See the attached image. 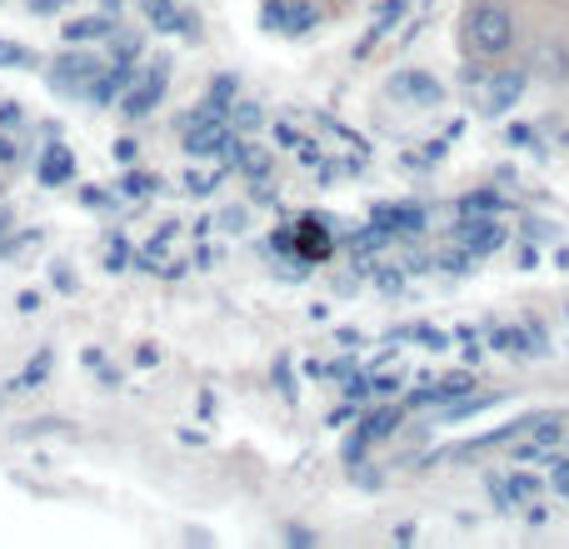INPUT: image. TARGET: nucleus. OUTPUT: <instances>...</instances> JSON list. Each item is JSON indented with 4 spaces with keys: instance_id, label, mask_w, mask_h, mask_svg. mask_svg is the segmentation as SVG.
<instances>
[{
    "instance_id": "7",
    "label": "nucleus",
    "mask_w": 569,
    "mask_h": 549,
    "mask_svg": "<svg viewBox=\"0 0 569 549\" xmlns=\"http://www.w3.org/2000/svg\"><path fill=\"white\" fill-rule=\"evenodd\" d=\"M170 56H156L146 70H136V80L126 86V96L116 100V110L126 120H150L160 110V100H166V90H170Z\"/></svg>"
},
{
    "instance_id": "2",
    "label": "nucleus",
    "mask_w": 569,
    "mask_h": 549,
    "mask_svg": "<svg viewBox=\"0 0 569 549\" xmlns=\"http://www.w3.org/2000/svg\"><path fill=\"white\" fill-rule=\"evenodd\" d=\"M525 70H530V80L540 90L569 96V20L535 10V30H530V46H525Z\"/></svg>"
},
{
    "instance_id": "21",
    "label": "nucleus",
    "mask_w": 569,
    "mask_h": 549,
    "mask_svg": "<svg viewBox=\"0 0 569 549\" xmlns=\"http://www.w3.org/2000/svg\"><path fill=\"white\" fill-rule=\"evenodd\" d=\"M216 226L226 230V236H246V230H250V206H226L216 216Z\"/></svg>"
},
{
    "instance_id": "19",
    "label": "nucleus",
    "mask_w": 569,
    "mask_h": 549,
    "mask_svg": "<svg viewBox=\"0 0 569 549\" xmlns=\"http://www.w3.org/2000/svg\"><path fill=\"white\" fill-rule=\"evenodd\" d=\"M130 266H136V250H130V240L126 236H106V270L120 274V270H130Z\"/></svg>"
},
{
    "instance_id": "27",
    "label": "nucleus",
    "mask_w": 569,
    "mask_h": 549,
    "mask_svg": "<svg viewBox=\"0 0 569 549\" xmlns=\"http://www.w3.org/2000/svg\"><path fill=\"white\" fill-rule=\"evenodd\" d=\"M26 6H30V16H66L70 0H26Z\"/></svg>"
},
{
    "instance_id": "5",
    "label": "nucleus",
    "mask_w": 569,
    "mask_h": 549,
    "mask_svg": "<svg viewBox=\"0 0 569 549\" xmlns=\"http://www.w3.org/2000/svg\"><path fill=\"white\" fill-rule=\"evenodd\" d=\"M385 100L400 106V110H410V116H425V110H440L445 100H450V90H445V80L435 76V70L400 66L390 80H385Z\"/></svg>"
},
{
    "instance_id": "36",
    "label": "nucleus",
    "mask_w": 569,
    "mask_h": 549,
    "mask_svg": "<svg viewBox=\"0 0 569 549\" xmlns=\"http://www.w3.org/2000/svg\"><path fill=\"white\" fill-rule=\"evenodd\" d=\"M100 10H106V16H120V10H126V0H100Z\"/></svg>"
},
{
    "instance_id": "18",
    "label": "nucleus",
    "mask_w": 569,
    "mask_h": 549,
    "mask_svg": "<svg viewBox=\"0 0 569 549\" xmlns=\"http://www.w3.org/2000/svg\"><path fill=\"white\" fill-rule=\"evenodd\" d=\"M46 246V230H20V236H6V246H0V260H20L30 256V250Z\"/></svg>"
},
{
    "instance_id": "31",
    "label": "nucleus",
    "mask_w": 569,
    "mask_h": 549,
    "mask_svg": "<svg viewBox=\"0 0 569 549\" xmlns=\"http://www.w3.org/2000/svg\"><path fill=\"white\" fill-rule=\"evenodd\" d=\"M40 305H46V300H40V290H20V295H16V310H20V315H36Z\"/></svg>"
},
{
    "instance_id": "14",
    "label": "nucleus",
    "mask_w": 569,
    "mask_h": 549,
    "mask_svg": "<svg viewBox=\"0 0 569 549\" xmlns=\"http://www.w3.org/2000/svg\"><path fill=\"white\" fill-rule=\"evenodd\" d=\"M110 186H116L120 200H150V196H160V176H150V170H140V166H126V176L110 180Z\"/></svg>"
},
{
    "instance_id": "35",
    "label": "nucleus",
    "mask_w": 569,
    "mask_h": 549,
    "mask_svg": "<svg viewBox=\"0 0 569 549\" xmlns=\"http://www.w3.org/2000/svg\"><path fill=\"white\" fill-rule=\"evenodd\" d=\"M136 365H146V370H150V365H160V350H156V345H140V350H136Z\"/></svg>"
},
{
    "instance_id": "4",
    "label": "nucleus",
    "mask_w": 569,
    "mask_h": 549,
    "mask_svg": "<svg viewBox=\"0 0 569 549\" xmlns=\"http://www.w3.org/2000/svg\"><path fill=\"white\" fill-rule=\"evenodd\" d=\"M470 86H475V110H480L485 120H505L525 96H530L535 80H530L525 66H505V70H485V76H475Z\"/></svg>"
},
{
    "instance_id": "10",
    "label": "nucleus",
    "mask_w": 569,
    "mask_h": 549,
    "mask_svg": "<svg viewBox=\"0 0 569 549\" xmlns=\"http://www.w3.org/2000/svg\"><path fill=\"white\" fill-rule=\"evenodd\" d=\"M36 180L46 190L70 186V180H76V150H70L66 140H46V146H40V156H36Z\"/></svg>"
},
{
    "instance_id": "34",
    "label": "nucleus",
    "mask_w": 569,
    "mask_h": 549,
    "mask_svg": "<svg viewBox=\"0 0 569 549\" xmlns=\"http://www.w3.org/2000/svg\"><path fill=\"white\" fill-rule=\"evenodd\" d=\"M276 380H280V390H284V400H295V380H290V365H276Z\"/></svg>"
},
{
    "instance_id": "23",
    "label": "nucleus",
    "mask_w": 569,
    "mask_h": 549,
    "mask_svg": "<svg viewBox=\"0 0 569 549\" xmlns=\"http://www.w3.org/2000/svg\"><path fill=\"white\" fill-rule=\"evenodd\" d=\"M50 285H56L60 295H76L80 290V274L66 266V260H50Z\"/></svg>"
},
{
    "instance_id": "16",
    "label": "nucleus",
    "mask_w": 569,
    "mask_h": 549,
    "mask_svg": "<svg viewBox=\"0 0 569 549\" xmlns=\"http://www.w3.org/2000/svg\"><path fill=\"white\" fill-rule=\"evenodd\" d=\"M36 66H46V56H36L30 46L0 36V70H36Z\"/></svg>"
},
{
    "instance_id": "6",
    "label": "nucleus",
    "mask_w": 569,
    "mask_h": 549,
    "mask_svg": "<svg viewBox=\"0 0 569 549\" xmlns=\"http://www.w3.org/2000/svg\"><path fill=\"white\" fill-rule=\"evenodd\" d=\"M325 20H335L325 0H260V26H266L270 36L300 40V36H310V30H320Z\"/></svg>"
},
{
    "instance_id": "1",
    "label": "nucleus",
    "mask_w": 569,
    "mask_h": 549,
    "mask_svg": "<svg viewBox=\"0 0 569 549\" xmlns=\"http://www.w3.org/2000/svg\"><path fill=\"white\" fill-rule=\"evenodd\" d=\"M530 30H535V10L525 0H460L455 50H460L465 80L485 76V70L525 66Z\"/></svg>"
},
{
    "instance_id": "20",
    "label": "nucleus",
    "mask_w": 569,
    "mask_h": 549,
    "mask_svg": "<svg viewBox=\"0 0 569 549\" xmlns=\"http://www.w3.org/2000/svg\"><path fill=\"white\" fill-rule=\"evenodd\" d=\"M50 365H56V350H40L36 360H30L26 370L16 375V385H20V390H30V385H46L50 380Z\"/></svg>"
},
{
    "instance_id": "29",
    "label": "nucleus",
    "mask_w": 569,
    "mask_h": 549,
    "mask_svg": "<svg viewBox=\"0 0 569 549\" xmlns=\"http://www.w3.org/2000/svg\"><path fill=\"white\" fill-rule=\"evenodd\" d=\"M375 285H380L385 295H400L405 290V274L400 270H375Z\"/></svg>"
},
{
    "instance_id": "28",
    "label": "nucleus",
    "mask_w": 569,
    "mask_h": 549,
    "mask_svg": "<svg viewBox=\"0 0 569 549\" xmlns=\"http://www.w3.org/2000/svg\"><path fill=\"white\" fill-rule=\"evenodd\" d=\"M530 10H540V16H560V20H569V0H525Z\"/></svg>"
},
{
    "instance_id": "11",
    "label": "nucleus",
    "mask_w": 569,
    "mask_h": 549,
    "mask_svg": "<svg viewBox=\"0 0 569 549\" xmlns=\"http://www.w3.org/2000/svg\"><path fill=\"white\" fill-rule=\"evenodd\" d=\"M120 26V16H106V10H90V16L60 20V36L66 46H96V40H110V30Z\"/></svg>"
},
{
    "instance_id": "13",
    "label": "nucleus",
    "mask_w": 569,
    "mask_h": 549,
    "mask_svg": "<svg viewBox=\"0 0 569 549\" xmlns=\"http://www.w3.org/2000/svg\"><path fill=\"white\" fill-rule=\"evenodd\" d=\"M110 66H140V60H146V40H140V30H126V26H116L110 30Z\"/></svg>"
},
{
    "instance_id": "32",
    "label": "nucleus",
    "mask_w": 569,
    "mask_h": 549,
    "mask_svg": "<svg viewBox=\"0 0 569 549\" xmlns=\"http://www.w3.org/2000/svg\"><path fill=\"white\" fill-rule=\"evenodd\" d=\"M284 545H295V549H310V545H315V535L305 530V525H290V530H284Z\"/></svg>"
},
{
    "instance_id": "26",
    "label": "nucleus",
    "mask_w": 569,
    "mask_h": 549,
    "mask_svg": "<svg viewBox=\"0 0 569 549\" xmlns=\"http://www.w3.org/2000/svg\"><path fill=\"white\" fill-rule=\"evenodd\" d=\"M20 120H26V110H20L10 96H0V130H16Z\"/></svg>"
},
{
    "instance_id": "24",
    "label": "nucleus",
    "mask_w": 569,
    "mask_h": 549,
    "mask_svg": "<svg viewBox=\"0 0 569 549\" xmlns=\"http://www.w3.org/2000/svg\"><path fill=\"white\" fill-rule=\"evenodd\" d=\"M270 136H276L280 150H300V146H305V136H300L295 126H284V120H276V126H270Z\"/></svg>"
},
{
    "instance_id": "17",
    "label": "nucleus",
    "mask_w": 569,
    "mask_h": 549,
    "mask_svg": "<svg viewBox=\"0 0 569 549\" xmlns=\"http://www.w3.org/2000/svg\"><path fill=\"white\" fill-rule=\"evenodd\" d=\"M226 180H230V170H226V166H216V170H196V166H190V176H186V196H200V200H206V196H216V190L226 186Z\"/></svg>"
},
{
    "instance_id": "15",
    "label": "nucleus",
    "mask_w": 569,
    "mask_h": 549,
    "mask_svg": "<svg viewBox=\"0 0 569 549\" xmlns=\"http://www.w3.org/2000/svg\"><path fill=\"white\" fill-rule=\"evenodd\" d=\"M230 130H240V136H256V130H266V110L256 106V100H230Z\"/></svg>"
},
{
    "instance_id": "8",
    "label": "nucleus",
    "mask_w": 569,
    "mask_h": 549,
    "mask_svg": "<svg viewBox=\"0 0 569 549\" xmlns=\"http://www.w3.org/2000/svg\"><path fill=\"white\" fill-rule=\"evenodd\" d=\"M140 16L156 36H186V40H200L206 26H200V10H186L180 0H140Z\"/></svg>"
},
{
    "instance_id": "37",
    "label": "nucleus",
    "mask_w": 569,
    "mask_h": 549,
    "mask_svg": "<svg viewBox=\"0 0 569 549\" xmlns=\"http://www.w3.org/2000/svg\"><path fill=\"white\" fill-rule=\"evenodd\" d=\"M10 220H16V216H10V210H0V246H6V236H10Z\"/></svg>"
},
{
    "instance_id": "22",
    "label": "nucleus",
    "mask_w": 569,
    "mask_h": 549,
    "mask_svg": "<svg viewBox=\"0 0 569 549\" xmlns=\"http://www.w3.org/2000/svg\"><path fill=\"white\" fill-rule=\"evenodd\" d=\"M36 435H70V425L56 420V415H46V420H36V425H20L16 440H36Z\"/></svg>"
},
{
    "instance_id": "33",
    "label": "nucleus",
    "mask_w": 569,
    "mask_h": 549,
    "mask_svg": "<svg viewBox=\"0 0 569 549\" xmlns=\"http://www.w3.org/2000/svg\"><path fill=\"white\" fill-rule=\"evenodd\" d=\"M10 160H16V136L0 130V166H10Z\"/></svg>"
},
{
    "instance_id": "25",
    "label": "nucleus",
    "mask_w": 569,
    "mask_h": 549,
    "mask_svg": "<svg viewBox=\"0 0 569 549\" xmlns=\"http://www.w3.org/2000/svg\"><path fill=\"white\" fill-rule=\"evenodd\" d=\"M110 156H116L120 166H136V160H140V140L136 136H120L116 146H110Z\"/></svg>"
},
{
    "instance_id": "3",
    "label": "nucleus",
    "mask_w": 569,
    "mask_h": 549,
    "mask_svg": "<svg viewBox=\"0 0 569 549\" xmlns=\"http://www.w3.org/2000/svg\"><path fill=\"white\" fill-rule=\"evenodd\" d=\"M40 70H46V80H50L56 96L90 100V90H96L100 76H106V56H90L86 46H70V50H60V56H50Z\"/></svg>"
},
{
    "instance_id": "9",
    "label": "nucleus",
    "mask_w": 569,
    "mask_h": 549,
    "mask_svg": "<svg viewBox=\"0 0 569 549\" xmlns=\"http://www.w3.org/2000/svg\"><path fill=\"white\" fill-rule=\"evenodd\" d=\"M295 256L310 260V266H325L335 256V230H330V216H300L295 220Z\"/></svg>"
},
{
    "instance_id": "30",
    "label": "nucleus",
    "mask_w": 569,
    "mask_h": 549,
    "mask_svg": "<svg viewBox=\"0 0 569 549\" xmlns=\"http://www.w3.org/2000/svg\"><path fill=\"white\" fill-rule=\"evenodd\" d=\"M190 266H196V270H216V266H220V250H216V246H196Z\"/></svg>"
},
{
    "instance_id": "12",
    "label": "nucleus",
    "mask_w": 569,
    "mask_h": 549,
    "mask_svg": "<svg viewBox=\"0 0 569 549\" xmlns=\"http://www.w3.org/2000/svg\"><path fill=\"white\" fill-rule=\"evenodd\" d=\"M405 6H410V0H385V6H380V16H375V20H370V30H365V36H360V46H355V60H365V56H370V50H375V46H380V40H385V36H390V30H395V26H400Z\"/></svg>"
}]
</instances>
